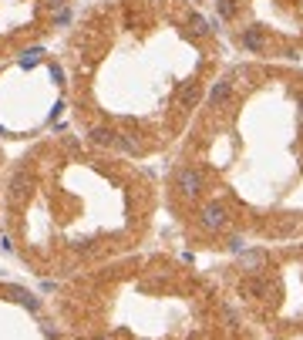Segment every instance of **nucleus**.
Returning a JSON list of instances; mask_svg holds the SVG:
<instances>
[{"label": "nucleus", "instance_id": "obj_3", "mask_svg": "<svg viewBox=\"0 0 303 340\" xmlns=\"http://www.w3.org/2000/svg\"><path fill=\"white\" fill-rule=\"evenodd\" d=\"M229 101H232V77H219V81L212 84L206 105H209V108H229Z\"/></svg>", "mask_w": 303, "mask_h": 340}, {"label": "nucleus", "instance_id": "obj_1", "mask_svg": "<svg viewBox=\"0 0 303 340\" xmlns=\"http://www.w3.org/2000/svg\"><path fill=\"white\" fill-rule=\"evenodd\" d=\"M0 212L7 246L30 270L75 279L138 249L155 219V189L121 155H84L64 141L10 169Z\"/></svg>", "mask_w": 303, "mask_h": 340}, {"label": "nucleus", "instance_id": "obj_4", "mask_svg": "<svg viewBox=\"0 0 303 340\" xmlns=\"http://www.w3.org/2000/svg\"><path fill=\"white\" fill-rule=\"evenodd\" d=\"M199 98H202V88H199V84H189V88H182V91H179V98H175V101H179V108H196V105H199Z\"/></svg>", "mask_w": 303, "mask_h": 340}, {"label": "nucleus", "instance_id": "obj_8", "mask_svg": "<svg viewBox=\"0 0 303 340\" xmlns=\"http://www.w3.org/2000/svg\"><path fill=\"white\" fill-rule=\"evenodd\" d=\"M300 122H303V98H300Z\"/></svg>", "mask_w": 303, "mask_h": 340}, {"label": "nucleus", "instance_id": "obj_2", "mask_svg": "<svg viewBox=\"0 0 303 340\" xmlns=\"http://www.w3.org/2000/svg\"><path fill=\"white\" fill-rule=\"evenodd\" d=\"M54 310L68 340H253L226 286L165 253L81 273L58 290Z\"/></svg>", "mask_w": 303, "mask_h": 340}, {"label": "nucleus", "instance_id": "obj_5", "mask_svg": "<svg viewBox=\"0 0 303 340\" xmlns=\"http://www.w3.org/2000/svg\"><path fill=\"white\" fill-rule=\"evenodd\" d=\"M242 44H246L253 54H259V51L266 47V41H263V34H259L256 27H246V31H242Z\"/></svg>", "mask_w": 303, "mask_h": 340}, {"label": "nucleus", "instance_id": "obj_7", "mask_svg": "<svg viewBox=\"0 0 303 340\" xmlns=\"http://www.w3.org/2000/svg\"><path fill=\"white\" fill-rule=\"evenodd\" d=\"M219 14H223V17H232V14H236V3H232V0H219Z\"/></svg>", "mask_w": 303, "mask_h": 340}, {"label": "nucleus", "instance_id": "obj_6", "mask_svg": "<svg viewBox=\"0 0 303 340\" xmlns=\"http://www.w3.org/2000/svg\"><path fill=\"white\" fill-rule=\"evenodd\" d=\"M189 20H192V31H199V34H206V31H212V24H209V20H206L202 14H192Z\"/></svg>", "mask_w": 303, "mask_h": 340}]
</instances>
